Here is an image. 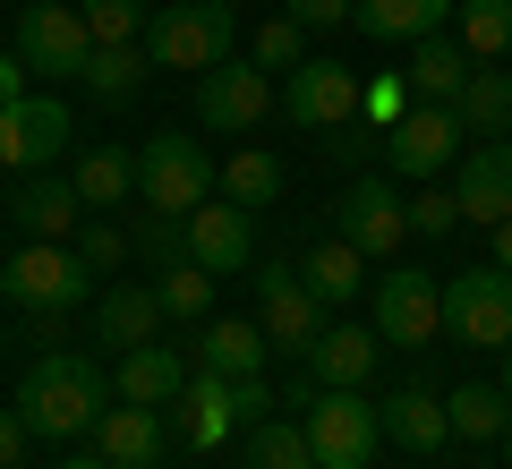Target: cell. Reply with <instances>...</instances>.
I'll list each match as a JSON object with an SVG mask.
<instances>
[{"instance_id":"obj_8","label":"cell","mask_w":512,"mask_h":469,"mask_svg":"<svg viewBox=\"0 0 512 469\" xmlns=\"http://www.w3.org/2000/svg\"><path fill=\"white\" fill-rule=\"evenodd\" d=\"M376 342H393V350L444 342V282L427 265H402L393 256V273L376 282Z\"/></svg>"},{"instance_id":"obj_39","label":"cell","mask_w":512,"mask_h":469,"mask_svg":"<svg viewBox=\"0 0 512 469\" xmlns=\"http://www.w3.org/2000/svg\"><path fill=\"white\" fill-rule=\"evenodd\" d=\"M402 205H410V239L461 231V197H453V188H419V197H402Z\"/></svg>"},{"instance_id":"obj_13","label":"cell","mask_w":512,"mask_h":469,"mask_svg":"<svg viewBox=\"0 0 512 469\" xmlns=\"http://www.w3.org/2000/svg\"><path fill=\"white\" fill-rule=\"evenodd\" d=\"M282 111H291L299 128H359V69H342V60H299L291 77H282Z\"/></svg>"},{"instance_id":"obj_12","label":"cell","mask_w":512,"mask_h":469,"mask_svg":"<svg viewBox=\"0 0 512 469\" xmlns=\"http://www.w3.org/2000/svg\"><path fill=\"white\" fill-rule=\"evenodd\" d=\"M256 325H265L274 350H308L325 333V299L308 290L299 265H256Z\"/></svg>"},{"instance_id":"obj_40","label":"cell","mask_w":512,"mask_h":469,"mask_svg":"<svg viewBox=\"0 0 512 469\" xmlns=\"http://www.w3.org/2000/svg\"><path fill=\"white\" fill-rule=\"evenodd\" d=\"M77 256H86V273H111L128 256V231L120 222H86V231H77Z\"/></svg>"},{"instance_id":"obj_45","label":"cell","mask_w":512,"mask_h":469,"mask_svg":"<svg viewBox=\"0 0 512 469\" xmlns=\"http://www.w3.org/2000/svg\"><path fill=\"white\" fill-rule=\"evenodd\" d=\"M487 265H504V273H512V214L495 222V256H487Z\"/></svg>"},{"instance_id":"obj_14","label":"cell","mask_w":512,"mask_h":469,"mask_svg":"<svg viewBox=\"0 0 512 469\" xmlns=\"http://www.w3.org/2000/svg\"><path fill=\"white\" fill-rule=\"evenodd\" d=\"M180 256H197L205 273H248L256 265V214L231 197H205L197 214L180 222Z\"/></svg>"},{"instance_id":"obj_44","label":"cell","mask_w":512,"mask_h":469,"mask_svg":"<svg viewBox=\"0 0 512 469\" xmlns=\"http://www.w3.org/2000/svg\"><path fill=\"white\" fill-rule=\"evenodd\" d=\"M18 94H26V60H18V52H0V111L18 103Z\"/></svg>"},{"instance_id":"obj_27","label":"cell","mask_w":512,"mask_h":469,"mask_svg":"<svg viewBox=\"0 0 512 469\" xmlns=\"http://www.w3.org/2000/svg\"><path fill=\"white\" fill-rule=\"evenodd\" d=\"M69 180H77V197H86V214L128 205V197H137V154H120V145H86Z\"/></svg>"},{"instance_id":"obj_34","label":"cell","mask_w":512,"mask_h":469,"mask_svg":"<svg viewBox=\"0 0 512 469\" xmlns=\"http://www.w3.org/2000/svg\"><path fill=\"white\" fill-rule=\"evenodd\" d=\"M274 188H282V163L265 154V145H239L231 163H222V197L248 205V214H256V205H274Z\"/></svg>"},{"instance_id":"obj_28","label":"cell","mask_w":512,"mask_h":469,"mask_svg":"<svg viewBox=\"0 0 512 469\" xmlns=\"http://www.w3.org/2000/svg\"><path fill=\"white\" fill-rule=\"evenodd\" d=\"M461 60H470V52H461L453 35H419V52H410V69H402V77H410V94H419V103H444V111H453L461 77H470Z\"/></svg>"},{"instance_id":"obj_15","label":"cell","mask_w":512,"mask_h":469,"mask_svg":"<svg viewBox=\"0 0 512 469\" xmlns=\"http://www.w3.org/2000/svg\"><path fill=\"white\" fill-rule=\"evenodd\" d=\"M384 154H393V171H402V180H436V171L461 154V120H453L444 103H410L402 120L384 128Z\"/></svg>"},{"instance_id":"obj_47","label":"cell","mask_w":512,"mask_h":469,"mask_svg":"<svg viewBox=\"0 0 512 469\" xmlns=\"http://www.w3.org/2000/svg\"><path fill=\"white\" fill-rule=\"evenodd\" d=\"M495 444H504V469H512V427H504V435H495Z\"/></svg>"},{"instance_id":"obj_31","label":"cell","mask_w":512,"mask_h":469,"mask_svg":"<svg viewBox=\"0 0 512 469\" xmlns=\"http://www.w3.org/2000/svg\"><path fill=\"white\" fill-rule=\"evenodd\" d=\"M146 69H154V60L137 52V43H94V60H86V77H77V86H86L94 103H128V94L146 86Z\"/></svg>"},{"instance_id":"obj_38","label":"cell","mask_w":512,"mask_h":469,"mask_svg":"<svg viewBox=\"0 0 512 469\" xmlns=\"http://www.w3.org/2000/svg\"><path fill=\"white\" fill-rule=\"evenodd\" d=\"M77 18H86L94 43H137V26H146V0H77Z\"/></svg>"},{"instance_id":"obj_6","label":"cell","mask_w":512,"mask_h":469,"mask_svg":"<svg viewBox=\"0 0 512 469\" xmlns=\"http://www.w3.org/2000/svg\"><path fill=\"white\" fill-rule=\"evenodd\" d=\"M18 60L43 86H77V77H86L94 35H86V18H77V0H26L18 9Z\"/></svg>"},{"instance_id":"obj_19","label":"cell","mask_w":512,"mask_h":469,"mask_svg":"<svg viewBox=\"0 0 512 469\" xmlns=\"http://www.w3.org/2000/svg\"><path fill=\"white\" fill-rule=\"evenodd\" d=\"M180 384H188V359L171 342H137V350H120V367H111V393L137 401V410H171Z\"/></svg>"},{"instance_id":"obj_37","label":"cell","mask_w":512,"mask_h":469,"mask_svg":"<svg viewBox=\"0 0 512 469\" xmlns=\"http://www.w3.org/2000/svg\"><path fill=\"white\" fill-rule=\"evenodd\" d=\"M410 103H419V94H410V77H402V69H376V77H359V120H367V128H393Z\"/></svg>"},{"instance_id":"obj_25","label":"cell","mask_w":512,"mask_h":469,"mask_svg":"<svg viewBox=\"0 0 512 469\" xmlns=\"http://www.w3.org/2000/svg\"><path fill=\"white\" fill-rule=\"evenodd\" d=\"M205 367H214V376H265V350H274V342H265V325H248V316H214V325H205Z\"/></svg>"},{"instance_id":"obj_2","label":"cell","mask_w":512,"mask_h":469,"mask_svg":"<svg viewBox=\"0 0 512 469\" xmlns=\"http://www.w3.org/2000/svg\"><path fill=\"white\" fill-rule=\"evenodd\" d=\"M222 188V163L205 154V137H188V128H163V137L137 145V197L154 205V214L188 222L205 197Z\"/></svg>"},{"instance_id":"obj_11","label":"cell","mask_w":512,"mask_h":469,"mask_svg":"<svg viewBox=\"0 0 512 469\" xmlns=\"http://www.w3.org/2000/svg\"><path fill=\"white\" fill-rule=\"evenodd\" d=\"M333 231H342L367 265H393L402 239H410V205L393 197V180H350L342 205H333Z\"/></svg>"},{"instance_id":"obj_9","label":"cell","mask_w":512,"mask_h":469,"mask_svg":"<svg viewBox=\"0 0 512 469\" xmlns=\"http://www.w3.org/2000/svg\"><path fill=\"white\" fill-rule=\"evenodd\" d=\"M274 77L256 69V60H214V69L188 86V111H197V128H214V137H248L265 111H274Z\"/></svg>"},{"instance_id":"obj_10","label":"cell","mask_w":512,"mask_h":469,"mask_svg":"<svg viewBox=\"0 0 512 469\" xmlns=\"http://www.w3.org/2000/svg\"><path fill=\"white\" fill-rule=\"evenodd\" d=\"M69 137H77V120H69V103H60V86H26L18 103L0 111V171H52L60 154H69Z\"/></svg>"},{"instance_id":"obj_30","label":"cell","mask_w":512,"mask_h":469,"mask_svg":"<svg viewBox=\"0 0 512 469\" xmlns=\"http://www.w3.org/2000/svg\"><path fill=\"white\" fill-rule=\"evenodd\" d=\"M444 418H453L461 444H495V435L512 427V393L504 384H461V393L444 401Z\"/></svg>"},{"instance_id":"obj_3","label":"cell","mask_w":512,"mask_h":469,"mask_svg":"<svg viewBox=\"0 0 512 469\" xmlns=\"http://www.w3.org/2000/svg\"><path fill=\"white\" fill-rule=\"evenodd\" d=\"M299 427H308V452L316 469H376V444H384V410L359 393V384H316L299 401Z\"/></svg>"},{"instance_id":"obj_32","label":"cell","mask_w":512,"mask_h":469,"mask_svg":"<svg viewBox=\"0 0 512 469\" xmlns=\"http://www.w3.org/2000/svg\"><path fill=\"white\" fill-rule=\"evenodd\" d=\"M453 18H461V52L470 60L512 52V0H453Z\"/></svg>"},{"instance_id":"obj_4","label":"cell","mask_w":512,"mask_h":469,"mask_svg":"<svg viewBox=\"0 0 512 469\" xmlns=\"http://www.w3.org/2000/svg\"><path fill=\"white\" fill-rule=\"evenodd\" d=\"M239 43V18H231V0H171V9H154L146 26V60L154 69H214V60H231Z\"/></svg>"},{"instance_id":"obj_36","label":"cell","mask_w":512,"mask_h":469,"mask_svg":"<svg viewBox=\"0 0 512 469\" xmlns=\"http://www.w3.org/2000/svg\"><path fill=\"white\" fill-rule=\"evenodd\" d=\"M154 299H163V316H188V325H197L205 307H214V273H205L197 256H171L163 282H154Z\"/></svg>"},{"instance_id":"obj_1","label":"cell","mask_w":512,"mask_h":469,"mask_svg":"<svg viewBox=\"0 0 512 469\" xmlns=\"http://www.w3.org/2000/svg\"><path fill=\"white\" fill-rule=\"evenodd\" d=\"M9 410L26 418V435H94V418L111 410V376L94 359H77V350H43L35 367L18 376V401Z\"/></svg>"},{"instance_id":"obj_49","label":"cell","mask_w":512,"mask_h":469,"mask_svg":"<svg viewBox=\"0 0 512 469\" xmlns=\"http://www.w3.org/2000/svg\"><path fill=\"white\" fill-rule=\"evenodd\" d=\"M18 9H26V0H18Z\"/></svg>"},{"instance_id":"obj_5","label":"cell","mask_w":512,"mask_h":469,"mask_svg":"<svg viewBox=\"0 0 512 469\" xmlns=\"http://www.w3.org/2000/svg\"><path fill=\"white\" fill-rule=\"evenodd\" d=\"M0 299L35 307V316H69V307L94 299V273L77 248H52V239H26L9 265H0Z\"/></svg>"},{"instance_id":"obj_21","label":"cell","mask_w":512,"mask_h":469,"mask_svg":"<svg viewBox=\"0 0 512 469\" xmlns=\"http://www.w3.org/2000/svg\"><path fill=\"white\" fill-rule=\"evenodd\" d=\"M180 427H188V444H197V452L231 444V427H239V393H231V376L197 367V376L180 384Z\"/></svg>"},{"instance_id":"obj_23","label":"cell","mask_w":512,"mask_h":469,"mask_svg":"<svg viewBox=\"0 0 512 469\" xmlns=\"http://www.w3.org/2000/svg\"><path fill=\"white\" fill-rule=\"evenodd\" d=\"M453 0H350V26L376 43H419V35H444Z\"/></svg>"},{"instance_id":"obj_16","label":"cell","mask_w":512,"mask_h":469,"mask_svg":"<svg viewBox=\"0 0 512 469\" xmlns=\"http://www.w3.org/2000/svg\"><path fill=\"white\" fill-rule=\"evenodd\" d=\"M9 222H18L26 239L69 248V239L86 231V197H77V180H60V171H26V188L9 197Z\"/></svg>"},{"instance_id":"obj_41","label":"cell","mask_w":512,"mask_h":469,"mask_svg":"<svg viewBox=\"0 0 512 469\" xmlns=\"http://www.w3.org/2000/svg\"><path fill=\"white\" fill-rule=\"evenodd\" d=\"M291 18L308 26V35L316 26H350V0H291Z\"/></svg>"},{"instance_id":"obj_20","label":"cell","mask_w":512,"mask_h":469,"mask_svg":"<svg viewBox=\"0 0 512 469\" xmlns=\"http://www.w3.org/2000/svg\"><path fill=\"white\" fill-rule=\"evenodd\" d=\"M94 333H103L111 350H137V342H163V299H154L146 282H111L103 299H94Z\"/></svg>"},{"instance_id":"obj_29","label":"cell","mask_w":512,"mask_h":469,"mask_svg":"<svg viewBox=\"0 0 512 469\" xmlns=\"http://www.w3.org/2000/svg\"><path fill=\"white\" fill-rule=\"evenodd\" d=\"M299 273H308V290H316L325 307H342V299H359V290H367V256L350 248L342 231H333V239H316V256H308Z\"/></svg>"},{"instance_id":"obj_26","label":"cell","mask_w":512,"mask_h":469,"mask_svg":"<svg viewBox=\"0 0 512 469\" xmlns=\"http://www.w3.org/2000/svg\"><path fill=\"white\" fill-rule=\"evenodd\" d=\"M453 120L470 128V137H512V77L504 69H470L453 94Z\"/></svg>"},{"instance_id":"obj_24","label":"cell","mask_w":512,"mask_h":469,"mask_svg":"<svg viewBox=\"0 0 512 469\" xmlns=\"http://www.w3.org/2000/svg\"><path fill=\"white\" fill-rule=\"evenodd\" d=\"M376 410H384V435H393L402 452H419V461L453 444V418H444V401H436V393H419V384H402V393L376 401Z\"/></svg>"},{"instance_id":"obj_48","label":"cell","mask_w":512,"mask_h":469,"mask_svg":"<svg viewBox=\"0 0 512 469\" xmlns=\"http://www.w3.org/2000/svg\"><path fill=\"white\" fill-rule=\"evenodd\" d=\"M504 393H512V342H504Z\"/></svg>"},{"instance_id":"obj_42","label":"cell","mask_w":512,"mask_h":469,"mask_svg":"<svg viewBox=\"0 0 512 469\" xmlns=\"http://www.w3.org/2000/svg\"><path fill=\"white\" fill-rule=\"evenodd\" d=\"M26 444H35V435H26V418H18V410H0V469H18Z\"/></svg>"},{"instance_id":"obj_43","label":"cell","mask_w":512,"mask_h":469,"mask_svg":"<svg viewBox=\"0 0 512 469\" xmlns=\"http://www.w3.org/2000/svg\"><path fill=\"white\" fill-rule=\"evenodd\" d=\"M231 393H239V427H256V418L274 410V393H265V376H239Z\"/></svg>"},{"instance_id":"obj_7","label":"cell","mask_w":512,"mask_h":469,"mask_svg":"<svg viewBox=\"0 0 512 469\" xmlns=\"http://www.w3.org/2000/svg\"><path fill=\"white\" fill-rule=\"evenodd\" d=\"M444 333L461 350H504L512 342V273L504 265H461L444 282Z\"/></svg>"},{"instance_id":"obj_22","label":"cell","mask_w":512,"mask_h":469,"mask_svg":"<svg viewBox=\"0 0 512 469\" xmlns=\"http://www.w3.org/2000/svg\"><path fill=\"white\" fill-rule=\"evenodd\" d=\"M376 325H325V333H316V342H308V376L316 384H367V376H376Z\"/></svg>"},{"instance_id":"obj_46","label":"cell","mask_w":512,"mask_h":469,"mask_svg":"<svg viewBox=\"0 0 512 469\" xmlns=\"http://www.w3.org/2000/svg\"><path fill=\"white\" fill-rule=\"evenodd\" d=\"M60 469H111V461H103V452H69V461H60Z\"/></svg>"},{"instance_id":"obj_18","label":"cell","mask_w":512,"mask_h":469,"mask_svg":"<svg viewBox=\"0 0 512 469\" xmlns=\"http://www.w3.org/2000/svg\"><path fill=\"white\" fill-rule=\"evenodd\" d=\"M163 444H171L163 410H137V401H111V410L94 418V452H103L111 469H154V461H163Z\"/></svg>"},{"instance_id":"obj_35","label":"cell","mask_w":512,"mask_h":469,"mask_svg":"<svg viewBox=\"0 0 512 469\" xmlns=\"http://www.w3.org/2000/svg\"><path fill=\"white\" fill-rule=\"evenodd\" d=\"M248 60L265 77H291L299 60H308V26L291 18V9H282V18H256V43H248Z\"/></svg>"},{"instance_id":"obj_17","label":"cell","mask_w":512,"mask_h":469,"mask_svg":"<svg viewBox=\"0 0 512 469\" xmlns=\"http://www.w3.org/2000/svg\"><path fill=\"white\" fill-rule=\"evenodd\" d=\"M461 222H504L512 214V137H487V145H470V154H461Z\"/></svg>"},{"instance_id":"obj_33","label":"cell","mask_w":512,"mask_h":469,"mask_svg":"<svg viewBox=\"0 0 512 469\" xmlns=\"http://www.w3.org/2000/svg\"><path fill=\"white\" fill-rule=\"evenodd\" d=\"M248 469H316L308 427L299 418H256L248 427Z\"/></svg>"}]
</instances>
